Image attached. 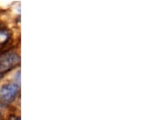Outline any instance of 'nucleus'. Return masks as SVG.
I'll return each mask as SVG.
<instances>
[{
  "label": "nucleus",
  "instance_id": "1",
  "mask_svg": "<svg viewBox=\"0 0 146 120\" xmlns=\"http://www.w3.org/2000/svg\"><path fill=\"white\" fill-rule=\"evenodd\" d=\"M21 63L20 55L15 51L6 50L0 54V74L10 72Z\"/></svg>",
  "mask_w": 146,
  "mask_h": 120
},
{
  "label": "nucleus",
  "instance_id": "2",
  "mask_svg": "<svg viewBox=\"0 0 146 120\" xmlns=\"http://www.w3.org/2000/svg\"><path fill=\"white\" fill-rule=\"evenodd\" d=\"M20 87L16 83H7L0 88V105H8L12 103L19 93Z\"/></svg>",
  "mask_w": 146,
  "mask_h": 120
},
{
  "label": "nucleus",
  "instance_id": "3",
  "mask_svg": "<svg viewBox=\"0 0 146 120\" xmlns=\"http://www.w3.org/2000/svg\"><path fill=\"white\" fill-rule=\"evenodd\" d=\"M11 41V32L3 24L0 23V49L6 47Z\"/></svg>",
  "mask_w": 146,
  "mask_h": 120
},
{
  "label": "nucleus",
  "instance_id": "4",
  "mask_svg": "<svg viewBox=\"0 0 146 120\" xmlns=\"http://www.w3.org/2000/svg\"><path fill=\"white\" fill-rule=\"evenodd\" d=\"M9 120H21L20 117L16 116V115H11L9 117Z\"/></svg>",
  "mask_w": 146,
  "mask_h": 120
},
{
  "label": "nucleus",
  "instance_id": "5",
  "mask_svg": "<svg viewBox=\"0 0 146 120\" xmlns=\"http://www.w3.org/2000/svg\"><path fill=\"white\" fill-rule=\"evenodd\" d=\"M1 116H2V114H1V111H0V119H1Z\"/></svg>",
  "mask_w": 146,
  "mask_h": 120
}]
</instances>
